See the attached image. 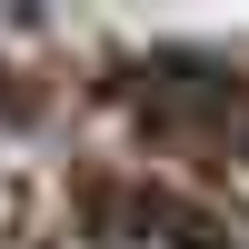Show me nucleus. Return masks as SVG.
Returning a JSON list of instances; mask_svg holds the SVG:
<instances>
[{"label": "nucleus", "mask_w": 249, "mask_h": 249, "mask_svg": "<svg viewBox=\"0 0 249 249\" xmlns=\"http://www.w3.org/2000/svg\"><path fill=\"white\" fill-rule=\"evenodd\" d=\"M90 249H219V230L199 210H179V199H160V190H130V199L100 210Z\"/></svg>", "instance_id": "obj_1"}]
</instances>
